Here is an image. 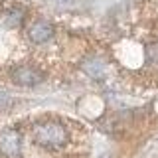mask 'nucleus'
Returning <instances> with one entry per match:
<instances>
[{"instance_id":"f257e3e1","label":"nucleus","mask_w":158,"mask_h":158,"mask_svg":"<svg viewBox=\"0 0 158 158\" xmlns=\"http://www.w3.org/2000/svg\"><path fill=\"white\" fill-rule=\"evenodd\" d=\"M34 140L46 148H61L67 142V131L57 121H42L34 127Z\"/></svg>"},{"instance_id":"f03ea898","label":"nucleus","mask_w":158,"mask_h":158,"mask_svg":"<svg viewBox=\"0 0 158 158\" xmlns=\"http://www.w3.org/2000/svg\"><path fill=\"white\" fill-rule=\"evenodd\" d=\"M10 77L16 85H22V87H32V85H38L42 83V71H38L36 67L32 65H18L10 71Z\"/></svg>"},{"instance_id":"7ed1b4c3","label":"nucleus","mask_w":158,"mask_h":158,"mask_svg":"<svg viewBox=\"0 0 158 158\" xmlns=\"http://www.w3.org/2000/svg\"><path fill=\"white\" fill-rule=\"evenodd\" d=\"M22 150V135L16 128H6L0 132V152L8 158H16Z\"/></svg>"},{"instance_id":"20e7f679","label":"nucleus","mask_w":158,"mask_h":158,"mask_svg":"<svg viewBox=\"0 0 158 158\" xmlns=\"http://www.w3.org/2000/svg\"><path fill=\"white\" fill-rule=\"evenodd\" d=\"M28 38L34 44H46L48 40L53 38V26L46 20H38L28 28Z\"/></svg>"},{"instance_id":"39448f33","label":"nucleus","mask_w":158,"mask_h":158,"mask_svg":"<svg viewBox=\"0 0 158 158\" xmlns=\"http://www.w3.org/2000/svg\"><path fill=\"white\" fill-rule=\"evenodd\" d=\"M24 20V10L22 8H8L0 14V24L6 28H18Z\"/></svg>"},{"instance_id":"423d86ee","label":"nucleus","mask_w":158,"mask_h":158,"mask_svg":"<svg viewBox=\"0 0 158 158\" xmlns=\"http://www.w3.org/2000/svg\"><path fill=\"white\" fill-rule=\"evenodd\" d=\"M144 53H146V61L148 63H158V42L148 44Z\"/></svg>"}]
</instances>
